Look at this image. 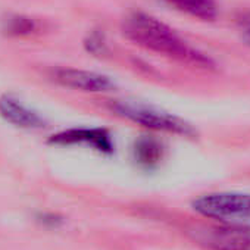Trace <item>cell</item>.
<instances>
[{"instance_id": "cell-5", "label": "cell", "mask_w": 250, "mask_h": 250, "mask_svg": "<svg viewBox=\"0 0 250 250\" xmlns=\"http://www.w3.org/2000/svg\"><path fill=\"white\" fill-rule=\"evenodd\" d=\"M53 80L63 87L85 93H106L115 88V83L110 77L87 69L59 68L53 71Z\"/></svg>"}, {"instance_id": "cell-6", "label": "cell", "mask_w": 250, "mask_h": 250, "mask_svg": "<svg viewBox=\"0 0 250 250\" xmlns=\"http://www.w3.org/2000/svg\"><path fill=\"white\" fill-rule=\"evenodd\" d=\"M0 116L14 127L22 130L36 131L46 127L44 118L37 110L31 109L12 94H3L0 97Z\"/></svg>"}, {"instance_id": "cell-2", "label": "cell", "mask_w": 250, "mask_h": 250, "mask_svg": "<svg viewBox=\"0 0 250 250\" xmlns=\"http://www.w3.org/2000/svg\"><path fill=\"white\" fill-rule=\"evenodd\" d=\"M110 109L118 116L153 131H162V133L178 134L186 137L196 136V130L187 121L172 113H168L165 110H161L152 104H146L143 102L128 100V99L115 100L112 102Z\"/></svg>"}, {"instance_id": "cell-10", "label": "cell", "mask_w": 250, "mask_h": 250, "mask_svg": "<svg viewBox=\"0 0 250 250\" xmlns=\"http://www.w3.org/2000/svg\"><path fill=\"white\" fill-rule=\"evenodd\" d=\"M36 28L34 22L31 20H27V18H15L12 20L11 25H9V31L11 33H15V34H22V33H33Z\"/></svg>"}, {"instance_id": "cell-9", "label": "cell", "mask_w": 250, "mask_h": 250, "mask_svg": "<svg viewBox=\"0 0 250 250\" xmlns=\"http://www.w3.org/2000/svg\"><path fill=\"white\" fill-rule=\"evenodd\" d=\"M139 161L145 165H150L158 162L159 156H161V146L153 142V140H142L137 147H136Z\"/></svg>"}, {"instance_id": "cell-3", "label": "cell", "mask_w": 250, "mask_h": 250, "mask_svg": "<svg viewBox=\"0 0 250 250\" xmlns=\"http://www.w3.org/2000/svg\"><path fill=\"white\" fill-rule=\"evenodd\" d=\"M193 209L205 218L232 222L250 219V194L210 193L193 202Z\"/></svg>"}, {"instance_id": "cell-11", "label": "cell", "mask_w": 250, "mask_h": 250, "mask_svg": "<svg viewBox=\"0 0 250 250\" xmlns=\"http://www.w3.org/2000/svg\"><path fill=\"white\" fill-rule=\"evenodd\" d=\"M243 40H244V43L247 44V46H250V24L244 28V31H243Z\"/></svg>"}, {"instance_id": "cell-1", "label": "cell", "mask_w": 250, "mask_h": 250, "mask_svg": "<svg viewBox=\"0 0 250 250\" xmlns=\"http://www.w3.org/2000/svg\"><path fill=\"white\" fill-rule=\"evenodd\" d=\"M122 33L130 42L146 50L196 68H213V62L209 56L191 47L171 27L149 14L133 12L125 17Z\"/></svg>"}, {"instance_id": "cell-4", "label": "cell", "mask_w": 250, "mask_h": 250, "mask_svg": "<svg viewBox=\"0 0 250 250\" xmlns=\"http://www.w3.org/2000/svg\"><path fill=\"white\" fill-rule=\"evenodd\" d=\"M194 238L212 250H250V228L222 224L194 229Z\"/></svg>"}, {"instance_id": "cell-7", "label": "cell", "mask_w": 250, "mask_h": 250, "mask_svg": "<svg viewBox=\"0 0 250 250\" xmlns=\"http://www.w3.org/2000/svg\"><path fill=\"white\" fill-rule=\"evenodd\" d=\"M53 145L71 146V145H87L99 152H112L113 145L107 131L100 128H72L62 131L50 139Z\"/></svg>"}, {"instance_id": "cell-8", "label": "cell", "mask_w": 250, "mask_h": 250, "mask_svg": "<svg viewBox=\"0 0 250 250\" xmlns=\"http://www.w3.org/2000/svg\"><path fill=\"white\" fill-rule=\"evenodd\" d=\"M178 11L188 14L202 21H212L218 15V9L213 0H167Z\"/></svg>"}]
</instances>
